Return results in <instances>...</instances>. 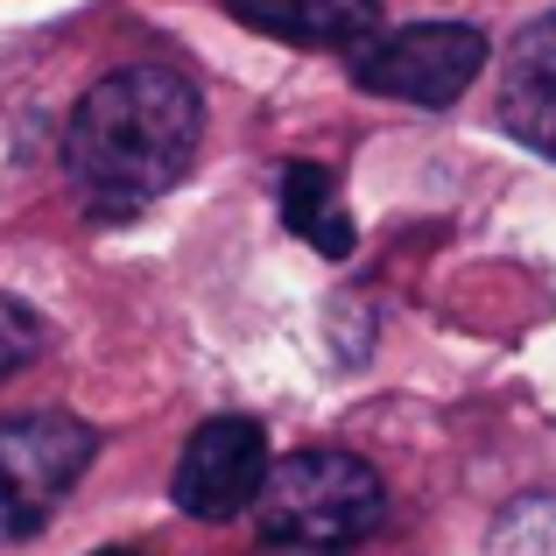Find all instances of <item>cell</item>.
Instances as JSON below:
<instances>
[{
    "mask_svg": "<svg viewBox=\"0 0 556 556\" xmlns=\"http://www.w3.org/2000/svg\"><path fill=\"white\" fill-rule=\"evenodd\" d=\"M99 458L92 422L78 416H8L0 422V549L36 535L56 515L85 465Z\"/></svg>",
    "mask_w": 556,
    "mask_h": 556,
    "instance_id": "cell-4",
    "label": "cell"
},
{
    "mask_svg": "<svg viewBox=\"0 0 556 556\" xmlns=\"http://www.w3.org/2000/svg\"><path fill=\"white\" fill-rule=\"evenodd\" d=\"M232 22H247L254 36H275L289 50H367L380 36V0H226Z\"/></svg>",
    "mask_w": 556,
    "mask_h": 556,
    "instance_id": "cell-7",
    "label": "cell"
},
{
    "mask_svg": "<svg viewBox=\"0 0 556 556\" xmlns=\"http://www.w3.org/2000/svg\"><path fill=\"white\" fill-rule=\"evenodd\" d=\"M501 127L521 149L556 163V8L535 14L501 56V99H493Z\"/></svg>",
    "mask_w": 556,
    "mask_h": 556,
    "instance_id": "cell-6",
    "label": "cell"
},
{
    "mask_svg": "<svg viewBox=\"0 0 556 556\" xmlns=\"http://www.w3.org/2000/svg\"><path fill=\"white\" fill-rule=\"evenodd\" d=\"M42 345H50V325H42V317L28 311V303L0 296V380L22 374L28 359H42Z\"/></svg>",
    "mask_w": 556,
    "mask_h": 556,
    "instance_id": "cell-10",
    "label": "cell"
},
{
    "mask_svg": "<svg viewBox=\"0 0 556 556\" xmlns=\"http://www.w3.org/2000/svg\"><path fill=\"white\" fill-rule=\"evenodd\" d=\"M254 507L268 543H311L339 556L388 521V486L353 451H296V458L268 465V486Z\"/></svg>",
    "mask_w": 556,
    "mask_h": 556,
    "instance_id": "cell-2",
    "label": "cell"
},
{
    "mask_svg": "<svg viewBox=\"0 0 556 556\" xmlns=\"http://www.w3.org/2000/svg\"><path fill=\"white\" fill-rule=\"evenodd\" d=\"M282 226L296 232L311 254H325V261H345L353 254V218H345V204H339V184H331V169H317V163H289L282 169Z\"/></svg>",
    "mask_w": 556,
    "mask_h": 556,
    "instance_id": "cell-8",
    "label": "cell"
},
{
    "mask_svg": "<svg viewBox=\"0 0 556 556\" xmlns=\"http://www.w3.org/2000/svg\"><path fill=\"white\" fill-rule=\"evenodd\" d=\"M261 556H331V549H311V543H268V535H261Z\"/></svg>",
    "mask_w": 556,
    "mask_h": 556,
    "instance_id": "cell-11",
    "label": "cell"
},
{
    "mask_svg": "<svg viewBox=\"0 0 556 556\" xmlns=\"http://www.w3.org/2000/svg\"><path fill=\"white\" fill-rule=\"evenodd\" d=\"M493 42L472 22H408L380 28L367 50H353V85L402 106H458L472 78L486 71Z\"/></svg>",
    "mask_w": 556,
    "mask_h": 556,
    "instance_id": "cell-3",
    "label": "cell"
},
{
    "mask_svg": "<svg viewBox=\"0 0 556 556\" xmlns=\"http://www.w3.org/2000/svg\"><path fill=\"white\" fill-rule=\"evenodd\" d=\"M204 141V99L169 64H121L71 106L64 169L92 218H141L155 198H169Z\"/></svg>",
    "mask_w": 556,
    "mask_h": 556,
    "instance_id": "cell-1",
    "label": "cell"
},
{
    "mask_svg": "<svg viewBox=\"0 0 556 556\" xmlns=\"http://www.w3.org/2000/svg\"><path fill=\"white\" fill-rule=\"evenodd\" d=\"M493 556H556V501L529 493L493 521Z\"/></svg>",
    "mask_w": 556,
    "mask_h": 556,
    "instance_id": "cell-9",
    "label": "cell"
},
{
    "mask_svg": "<svg viewBox=\"0 0 556 556\" xmlns=\"http://www.w3.org/2000/svg\"><path fill=\"white\" fill-rule=\"evenodd\" d=\"M268 465H275V451H268V430L254 416H212L190 430L169 493H177V507L190 521H232L261 501Z\"/></svg>",
    "mask_w": 556,
    "mask_h": 556,
    "instance_id": "cell-5",
    "label": "cell"
},
{
    "mask_svg": "<svg viewBox=\"0 0 556 556\" xmlns=\"http://www.w3.org/2000/svg\"><path fill=\"white\" fill-rule=\"evenodd\" d=\"M99 556H127V549H99Z\"/></svg>",
    "mask_w": 556,
    "mask_h": 556,
    "instance_id": "cell-12",
    "label": "cell"
}]
</instances>
